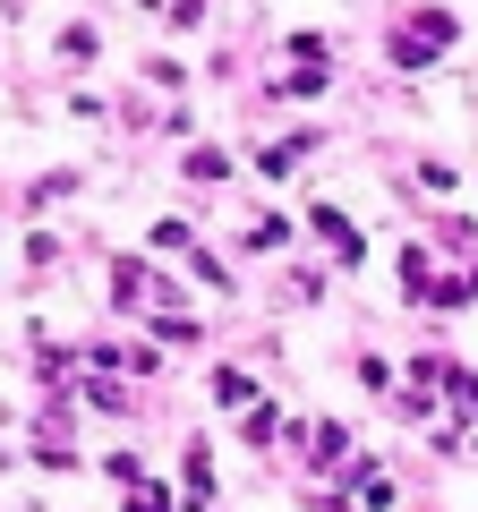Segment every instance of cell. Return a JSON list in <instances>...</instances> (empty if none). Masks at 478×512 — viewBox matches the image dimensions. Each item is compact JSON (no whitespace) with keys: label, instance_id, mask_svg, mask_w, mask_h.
<instances>
[{"label":"cell","instance_id":"6da1fadb","mask_svg":"<svg viewBox=\"0 0 478 512\" xmlns=\"http://www.w3.org/2000/svg\"><path fill=\"white\" fill-rule=\"evenodd\" d=\"M444 43H453V18H444V9H419V18L393 35V60H402V69H419V60H436Z\"/></svg>","mask_w":478,"mask_h":512},{"label":"cell","instance_id":"7a4b0ae2","mask_svg":"<svg viewBox=\"0 0 478 512\" xmlns=\"http://www.w3.org/2000/svg\"><path fill=\"white\" fill-rule=\"evenodd\" d=\"M299 154H308V137H282V146L265 154V171H274V180H282V171H299Z\"/></svg>","mask_w":478,"mask_h":512},{"label":"cell","instance_id":"3957f363","mask_svg":"<svg viewBox=\"0 0 478 512\" xmlns=\"http://www.w3.org/2000/svg\"><path fill=\"white\" fill-rule=\"evenodd\" d=\"M129 512H171V495H163V487H137V504H129Z\"/></svg>","mask_w":478,"mask_h":512}]
</instances>
